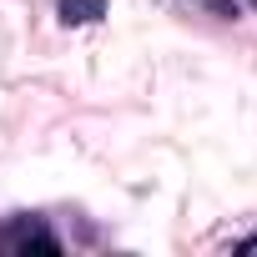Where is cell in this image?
Instances as JSON below:
<instances>
[{
  "mask_svg": "<svg viewBox=\"0 0 257 257\" xmlns=\"http://www.w3.org/2000/svg\"><path fill=\"white\" fill-rule=\"evenodd\" d=\"M6 242H16V252H51V257L61 252V242H56L46 227H21V232H16V237H6Z\"/></svg>",
  "mask_w": 257,
  "mask_h": 257,
  "instance_id": "cell-1",
  "label": "cell"
},
{
  "mask_svg": "<svg viewBox=\"0 0 257 257\" xmlns=\"http://www.w3.org/2000/svg\"><path fill=\"white\" fill-rule=\"evenodd\" d=\"M106 16V0H61V21L66 26H91Z\"/></svg>",
  "mask_w": 257,
  "mask_h": 257,
  "instance_id": "cell-2",
  "label": "cell"
},
{
  "mask_svg": "<svg viewBox=\"0 0 257 257\" xmlns=\"http://www.w3.org/2000/svg\"><path fill=\"white\" fill-rule=\"evenodd\" d=\"M252 6H257V0H252Z\"/></svg>",
  "mask_w": 257,
  "mask_h": 257,
  "instance_id": "cell-3",
  "label": "cell"
}]
</instances>
